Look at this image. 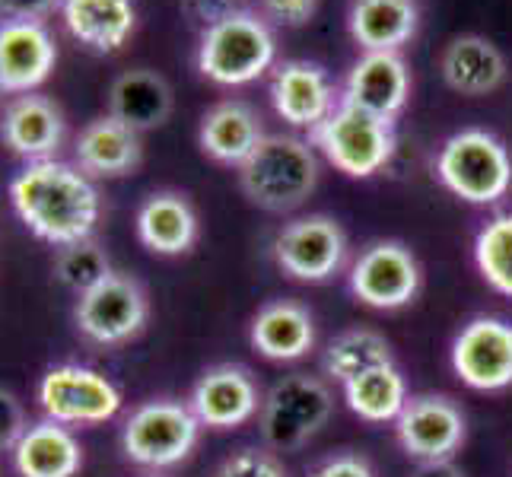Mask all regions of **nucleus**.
<instances>
[{
    "mask_svg": "<svg viewBox=\"0 0 512 477\" xmlns=\"http://www.w3.org/2000/svg\"><path fill=\"white\" fill-rule=\"evenodd\" d=\"M436 179L465 204H497L512 188V156L503 140L484 128L455 131L436 153Z\"/></svg>",
    "mask_w": 512,
    "mask_h": 477,
    "instance_id": "4",
    "label": "nucleus"
},
{
    "mask_svg": "<svg viewBox=\"0 0 512 477\" xmlns=\"http://www.w3.org/2000/svg\"><path fill=\"white\" fill-rule=\"evenodd\" d=\"M249 344L271 363H296L315 347V318L299 299H271L249 325Z\"/></svg>",
    "mask_w": 512,
    "mask_h": 477,
    "instance_id": "19",
    "label": "nucleus"
},
{
    "mask_svg": "<svg viewBox=\"0 0 512 477\" xmlns=\"http://www.w3.org/2000/svg\"><path fill=\"white\" fill-rule=\"evenodd\" d=\"M64 115L55 102L39 93L13 96L0 118V140L26 163L55 159L64 144Z\"/></svg>",
    "mask_w": 512,
    "mask_h": 477,
    "instance_id": "18",
    "label": "nucleus"
},
{
    "mask_svg": "<svg viewBox=\"0 0 512 477\" xmlns=\"http://www.w3.org/2000/svg\"><path fill=\"white\" fill-rule=\"evenodd\" d=\"M115 268L105 249L96 239H83L74 245H64L55 255V277L58 284L67 287L70 293L83 296L86 290H93L96 284H102Z\"/></svg>",
    "mask_w": 512,
    "mask_h": 477,
    "instance_id": "31",
    "label": "nucleus"
},
{
    "mask_svg": "<svg viewBox=\"0 0 512 477\" xmlns=\"http://www.w3.org/2000/svg\"><path fill=\"white\" fill-rule=\"evenodd\" d=\"M29 420L23 411V401L16 398L10 388H0V452H13V446L20 443V436L26 433Z\"/></svg>",
    "mask_w": 512,
    "mask_h": 477,
    "instance_id": "34",
    "label": "nucleus"
},
{
    "mask_svg": "<svg viewBox=\"0 0 512 477\" xmlns=\"http://www.w3.org/2000/svg\"><path fill=\"white\" fill-rule=\"evenodd\" d=\"M201 420L175 398H150L121 423V452L131 465L166 471L182 465L201 443Z\"/></svg>",
    "mask_w": 512,
    "mask_h": 477,
    "instance_id": "5",
    "label": "nucleus"
},
{
    "mask_svg": "<svg viewBox=\"0 0 512 477\" xmlns=\"http://www.w3.org/2000/svg\"><path fill=\"white\" fill-rule=\"evenodd\" d=\"M236 4H242V0H236Z\"/></svg>",
    "mask_w": 512,
    "mask_h": 477,
    "instance_id": "39",
    "label": "nucleus"
},
{
    "mask_svg": "<svg viewBox=\"0 0 512 477\" xmlns=\"http://www.w3.org/2000/svg\"><path fill=\"white\" fill-rule=\"evenodd\" d=\"M350 293L357 303L379 309V312H395L411 306L420 287H423V271L417 255L398 239H379L369 242L366 249L353 258L350 274H347Z\"/></svg>",
    "mask_w": 512,
    "mask_h": 477,
    "instance_id": "11",
    "label": "nucleus"
},
{
    "mask_svg": "<svg viewBox=\"0 0 512 477\" xmlns=\"http://www.w3.org/2000/svg\"><path fill=\"white\" fill-rule=\"evenodd\" d=\"M411 477H465V471L452 458H439V462H417Z\"/></svg>",
    "mask_w": 512,
    "mask_h": 477,
    "instance_id": "38",
    "label": "nucleus"
},
{
    "mask_svg": "<svg viewBox=\"0 0 512 477\" xmlns=\"http://www.w3.org/2000/svg\"><path fill=\"white\" fill-rule=\"evenodd\" d=\"M474 268L490 290L512 299V214H497L478 229Z\"/></svg>",
    "mask_w": 512,
    "mask_h": 477,
    "instance_id": "30",
    "label": "nucleus"
},
{
    "mask_svg": "<svg viewBox=\"0 0 512 477\" xmlns=\"http://www.w3.org/2000/svg\"><path fill=\"white\" fill-rule=\"evenodd\" d=\"M64 0H0V20H35L42 23L45 16L61 10Z\"/></svg>",
    "mask_w": 512,
    "mask_h": 477,
    "instance_id": "36",
    "label": "nucleus"
},
{
    "mask_svg": "<svg viewBox=\"0 0 512 477\" xmlns=\"http://www.w3.org/2000/svg\"><path fill=\"white\" fill-rule=\"evenodd\" d=\"M74 159L90 179H125L144 163V144L137 131L112 115H102L77 134Z\"/></svg>",
    "mask_w": 512,
    "mask_h": 477,
    "instance_id": "22",
    "label": "nucleus"
},
{
    "mask_svg": "<svg viewBox=\"0 0 512 477\" xmlns=\"http://www.w3.org/2000/svg\"><path fill=\"white\" fill-rule=\"evenodd\" d=\"M271 105L290 128L312 134L341 105V93L322 64L284 61L271 74Z\"/></svg>",
    "mask_w": 512,
    "mask_h": 477,
    "instance_id": "15",
    "label": "nucleus"
},
{
    "mask_svg": "<svg viewBox=\"0 0 512 477\" xmlns=\"http://www.w3.org/2000/svg\"><path fill=\"white\" fill-rule=\"evenodd\" d=\"M277 61V39L261 13L233 10L220 23L201 29L198 74L217 86H249Z\"/></svg>",
    "mask_w": 512,
    "mask_h": 477,
    "instance_id": "3",
    "label": "nucleus"
},
{
    "mask_svg": "<svg viewBox=\"0 0 512 477\" xmlns=\"http://www.w3.org/2000/svg\"><path fill=\"white\" fill-rule=\"evenodd\" d=\"M439 74H443L446 86L455 93L487 96L503 86L506 58L484 35H458L439 55Z\"/></svg>",
    "mask_w": 512,
    "mask_h": 477,
    "instance_id": "25",
    "label": "nucleus"
},
{
    "mask_svg": "<svg viewBox=\"0 0 512 477\" xmlns=\"http://www.w3.org/2000/svg\"><path fill=\"white\" fill-rule=\"evenodd\" d=\"M309 140L334 169L350 175V179H373L392 163L398 147L395 121L353 109L347 102H341L309 134Z\"/></svg>",
    "mask_w": 512,
    "mask_h": 477,
    "instance_id": "6",
    "label": "nucleus"
},
{
    "mask_svg": "<svg viewBox=\"0 0 512 477\" xmlns=\"http://www.w3.org/2000/svg\"><path fill=\"white\" fill-rule=\"evenodd\" d=\"M264 392L252 369L242 363H217L194 379L188 408L207 430H236L258 417Z\"/></svg>",
    "mask_w": 512,
    "mask_h": 477,
    "instance_id": "14",
    "label": "nucleus"
},
{
    "mask_svg": "<svg viewBox=\"0 0 512 477\" xmlns=\"http://www.w3.org/2000/svg\"><path fill=\"white\" fill-rule=\"evenodd\" d=\"M319 156L296 134H264L255 153L239 166V188L268 214H290L319 188Z\"/></svg>",
    "mask_w": 512,
    "mask_h": 477,
    "instance_id": "2",
    "label": "nucleus"
},
{
    "mask_svg": "<svg viewBox=\"0 0 512 477\" xmlns=\"http://www.w3.org/2000/svg\"><path fill=\"white\" fill-rule=\"evenodd\" d=\"M414 0H353L347 13L350 39L363 51H401L417 35Z\"/></svg>",
    "mask_w": 512,
    "mask_h": 477,
    "instance_id": "27",
    "label": "nucleus"
},
{
    "mask_svg": "<svg viewBox=\"0 0 512 477\" xmlns=\"http://www.w3.org/2000/svg\"><path fill=\"white\" fill-rule=\"evenodd\" d=\"M341 388L350 414L360 417L363 423H376V427L379 423H395L411 398L408 379H404L398 363H382L366 369V373L347 379Z\"/></svg>",
    "mask_w": 512,
    "mask_h": 477,
    "instance_id": "28",
    "label": "nucleus"
},
{
    "mask_svg": "<svg viewBox=\"0 0 512 477\" xmlns=\"http://www.w3.org/2000/svg\"><path fill=\"white\" fill-rule=\"evenodd\" d=\"M468 420L449 395H411L395 420V439L401 452L414 462H439L452 458L465 446Z\"/></svg>",
    "mask_w": 512,
    "mask_h": 477,
    "instance_id": "13",
    "label": "nucleus"
},
{
    "mask_svg": "<svg viewBox=\"0 0 512 477\" xmlns=\"http://www.w3.org/2000/svg\"><path fill=\"white\" fill-rule=\"evenodd\" d=\"M411 99V70L398 51H363L344 80L341 102L395 121Z\"/></svg>",
    "mask_w": 512,
    "mask_h": 477,
    "instance_id": "17",
    "label": "nucleus"
},
{
    "mask_svg": "<svg viewBox=\"0 0 512 477\" xmlns=\"http://www.w3.org/2000/svg\"><path fill=\"white\" fill-rule=\"evenodd\" d=\"M207 477H290V474L271 449L249 446V449L226 455Z\"/></svg>",
    "mask_w": 512,
    "mask_h": 477,
    "instance_id": "32",
    "label": "nucleus"
},
{
    "mask_svg": "<svg viewBox=\"0 0 512 477\" xmlns=\"http://www.w3.org/2000/svg\"><path fill=\"white\" fill-rule=\"evenodd\" d=\"M309 477H376V468L360 452H338L315 465Z\"/></svg>",
    "mask_w": 512,
    "mask_h": 477,
    "instance_id": "35",
    "label": "nucleus"
},
{
    "mask_svg": "<svg viewBox=\"0 0 512 477\" xmlns=\"http://www.w3.org/2000/svg\"><path fill=\"white\" fill-rule=\"evenodd\" d=\"M182 10L191 23H198V26H214L220 23L223 16H229L236 7V0H182Z\"/></svg>",
    "mask_w": 512,
    "mask_h": 477,
    "instance_id": "37",
    "label": "nucleus"
},
{
    "mask_svg": "<svg viewBox=\"0 0 512 477\" xmlns=\"http://www.w3.org/2000/svg\"><path fill=\"white\" fill-rule=\"evenodd\" d=\"M109 115L137 134L160 128L172 115V86L156 70H125L109 86Z\"/></svg>",
    "mask_w": 512,
    "mask_h": 477,
    "instance_id": "26",
    "label": "nucleus"
},
{
    "mask_svg": "<svg viewBox=\"0 0 512 477\" xmlns=\"http://www.w3.org/2000/svg\"><path fill=\"white\" fill-rule=\"evenodd\" d=\"M10 462L20 477H77L83 468V446L74 430L45 417L29 423L10 452Z\"/></svg>",
    "mask_w": 512,
    "mask_h": 477,
    "instance_id": "23",
    "label": "nucleus"
},
{
    "mask_svg": "<svg viewBox=\"0 0 512 477\" xmlns=\"http://www.w3.org/2000/svg\"><path fill=\"white\" fill-rule=\"evenodd\" d=\"M334 395L325 379L309 373H293L277 379L264 392L258 411V430L271 452H296L312 436H319L331 420Z\"/></svg>",
    "mask_w": 512,
    "mask_h": 477,
    "instance_id": "7",
    "label": "nucleus"
},
{
    "mask_svg": "<svg viewBox=\"0 0 512 477\" xmlns=\"http://www.w3.org/2000/svg\"><path fill=\"white\" fill-rule=\"evenodd\" d=\"M55 64L58 45L45 23L0 20V93H35L51 77Z\"/></svg>",
    "mask_w": 512,
    "mask_h": 477,
    "instance_id": "16",
    "label": "nucleus"
},
{
    "mask_svg": "<svg viewBox=\"0 0 512 477\" xmlns=\"http://www.w3.org/2000/svg\"><path fill=\"white\" fill-rule=\"evenodd\" d=\"M458 382L474 392H503L512 385V322L500 315H478L462 325L449 347Z\"/></svg>",
    "mask_w": 512,
    "mask_h": 477,
    "instance_id": "12",
    "label": "nucleus"
},
{
    "mask_svg": "<svg viewBox=\"0 0 512 477\" xmlns=\"http://www.w3.org/2000/svg\"><path fill=\"white\" fill-rule=\"evenodd\" d=\"M271 255L290 280L328 284L347 261V233L328 214H306L277 229Z\"/></svg>",
    "mask_w": 512,
    "mask_h": 477,
    "instance_id": "10",
    "label": "nucleus"
},
{
    "mask_svg": "<svg viewBox=\"0 0 512 477\" xmlns=\"http://www.w3.org/2000/svg\"><path fill=\"white\" fill-rule=\"evenodd\" d=\"M137 239L147 252L160 258H175L194 249L201 236V223L191 201L179 191H153L134 217Z\"/></svg>",
    "mask_w": 512,
    "mask_h": 477,
    "instance_id": "21",
    "label": "nucleus"
},
{
    "mask_svg": "<svg viewBox=\"0 0 512 477\" xmlns=\"http://www.w3.org/2000/svg\"><path fill=\"white\" fill-rule=\"evenodd\" d=\"M264 140L261 115L242 99H223L201 115L198 147L220 166L239 169Z\"/></svg>",
    "mask_w": 512,
    "mask_h": 477,
    "instance_id": "20",
    "label": "nucleus"
},
{
    "mask_svg": "<svg viewBox=\"0 0 512 477\" xmlns=\"http://www.w3.org/2000/svg\"><path fill=\"white\" fill-rule=\"evenodd\" d=\"M61 16L67 32L99 55L125 48L137 26L134 0H64Z\"/></svg>",
    "mask_w": 512,
    "mask_h": 477,
    "instance_id": "24",
    "label": "nucleus"
},
{
    "mask_svg": "<svg viewBox=\"0 0 512 477\" xmlns=\"http://www.w3.org/2000/svg\"><path fill=\"white\" fill-rule=\"evenodd\" d=\"M147 318H150L147 290L137 277L125 271H112L102 284L77 296L74 306L77 331L99 347H118L134 341L147 328Z\"/></svg>",
    "mask_w": 512,
    "mask_h": 477,
    "instance_id": "9",
    "label": "nucleus"
},
{
    "mask_svg": "<svg viewBox=\"0 0 512 477\" xmlns=\"http://www.w3.org/2000/svg\"><path fill=\"white\" fill-rule=\"evenodd\" d=\"M10 207L35 239L55 249L93 239L99 223V191L77 163L39 159L10 179Z\"/></svg>",
    "mask_w": 512,
    "mask_h": 477,
    "instance_id": "1",
    "label": "nucleus"
},
{
    "mask_svg": "<svg viewBox=\"0 0 512 477\" xmlns=\"http://www.w3.org/2000/svg\"><path fill=\"white\" fill-rule=\"evenodd\" d=\"M35 401L48 420L64 423V427H99L118 417L121 388L86 363H55L48 366L39 385H35Z\"/></svg>",
    "mask_w": 512,
    "mask_h": 477,
    "instance_id": "8",
    "label": "nucleus"
},
{
    "mask_svg": "<svg viewBox=\"0 0 512 477\" xmlns=\"http://www.w3.org/2000/svg\"><path fill=\"white\" fill-rule=\"evenodd\" d=\"M395 363L392 344L376 328H347L338 338H331L322 357V369L331 382H347L353 376L366 373V369Z\"/></svg>",
    "mask_w": 512,
    "mask_h": 477,
    "instance_id": "29",
    "label": "nucleus"
},
{
    "mask_svg": "<svg viewBox=\"0 0 512 477\" xmlns=\"http://www.w3.org/2000/svg\"><path fill=\"white\" fill-rule=\"evenodd\" d=\"M261 16L274 26L299 29L315 20L319 13V0H258Z\"/></svg>",
    "mask_w": 512,
    "mask_h": 477,
    "instance_id": "33",
    "label": "nucleus"
}]
</instances>
